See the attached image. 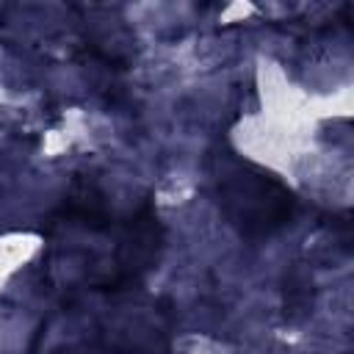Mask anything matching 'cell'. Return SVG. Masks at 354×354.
<instances>
[{"mask_svg": "<svg viewBox=\"0 0 354 354\" xmlns=\"http://www.w3.org/2000/svg\"><path fill=\"white\" fill-rule=\"evenodd\" d=\"M213 188L221 213L246 238H266L282 230L296 210V196L279 177L235 152L216 155Z\"/></svg>", "mask_w": 354, "mask_h": 354, "instance_id": "obj_1", "label": "cell"}]
</instances>
